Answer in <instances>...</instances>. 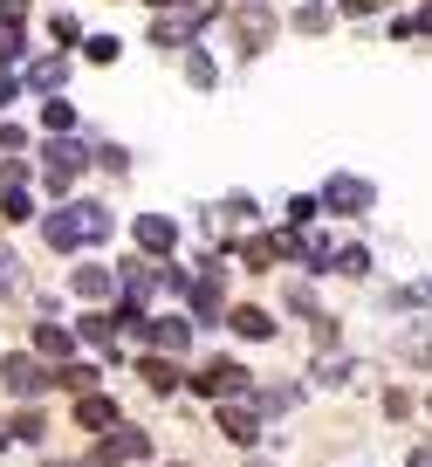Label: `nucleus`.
<instances>
[{"label": "nucleus", "instance_id": "1", "mask_svg": "<svg viewBox=\"0 0 432 467\" xmlns=\"http://www.w3.org/2000/svg\"><path fill=\"white\" fill-rule=\"evenodd\" d=\"M42 241H48L56 254H76L83 241H110V206H97V200L56 206V213L42 220Z\"/></svg>", "mask_w": 432, "mask_h": 467}, {"label": "nucleus", "instance_id": "2", "mask_svg": "<svg viewBox=\"0 0 432 467\" xmlns=\"http://www.w3.org/2000/svg\"><path fill=\"white\" fill-rule=\"evenodd\" d=\"M323 206H330V213H371L377 186L357 179V172H330V179H323Z\"/></svg>", "mask_w": 432, "mask_h": 467}, {"label": "nucleus", "instance_id": "3", "mask_svg": "<svg viewBox=\"0 0 432 467\" xmlns=\"http://www.w3.org/2000/svg\"><path fill=\"white\" fill-rule=\"evenodd\" d=\"M0 385H7L15 399H42L48 385H56V371H42V358L15 350V358H0Z\"/></svg>", "mask_w": 432, "mask_h": 467}, {"label": "nucleus", "instance_id": "4", "mask_svg": "<svg viewBox=\"0 0 432 467\" xmlns=\"http://www.w3.org/2000/svg\"><path fill=\"white\" fill-rule=\"evenodd\" d=\"M192 392H206V399L247 392V365H241V358H213V365H200V371H192Z\"/></svg>", "mask_w": 432, "mask_h": 467}, {"label": "nucleus", "instance_id": "5", "mask_svg": "<svg viewBox=\"0 0 432 467\" xmlns=\"http://www.w3.org/2000/svg\"><path fill=\"white\" fill-rule=\"evenodd\" d=\"M42 172H48V192H69V186H76V172H83V145H69V138H48Z\"/></svg>", "mask_w": 432, "mask_h": 467}, {"label": "nucleus", "instance_id": "6", "mask_svg": "<svg viewBox=\"0 0 432 467\" xmlns=\"http://www.w3.org/2000/svg\"><path fill=\"white\" fill-rule=\"evenodd\" d=\"M144 453H151V440L138 426H117V433L97 440V467H124V461H144Z\"/></svg>", "mask_w": 432, "mask_h": 467}, {"label": "nucleus", "instance_id": "7", "mask_svg": "<svg viewBox=\"0 0 432 467\" xmlns=\"http://www.w3.org/2000/svg\"><path fill=\"white\" fill-rule=\"evenodd\" d=\"M220 426H227V440H233V447H254V433H261V412L247 406L241 392H227V399H220Z\"/></svg>", "mask_w": 432, "mask_h": 467}, {"label": "nucleus", "instance_id": "8", "mask_svg": "<svg viewBox=\"0 0 432 467\" xmlns=\"http://www.w3.org/2000/svg\"><path fill=\"white\" fill-rule=\"evenodd\" d=\"M138 248L151 254V262H172V248H179V227L165 213H144L138 220Z\"/></svg>", "mask_w": 432, "mask_h": 467}, {"label": "nucleus", "instance_id": "9", "mask_svg": "<svg viewBox=\"0 0 432 467\" xmlns=\"http://www.w3.org/2000/svg\"><path fill=\"white\" fill-rule=\"evenodd\" d=\"M144 344H159L165 358H179V350L192 344V323L186 317H159V323H144Z\"/></svg>", "mask_w": 432, "mask_h": 467}, {"label": "nucleus", "instance_id": "10", "mask_svg": "<svg viewBox=\"0 0 432 467\" xmlns=\"http://www.w3.org/2000/svg\"><path fill=\"white\" fill-rule=\"evenodd\" d=\"M76 426H89V433L117 426V399L110 392H76Z\"/></svg>", "mask_w": 432, "mask_h": 467}, {"label": "nucleus", "instance_id": "11", "mask_svg": "<svg viewBox=\"0 0 432 467\" xmlns=\"http://www.w3.org/2000/svg\"><path fill=\"white\" fill-rule=\"evenodd\" d=\"M233 330H241L247 337V344H268V337H274V317H268V309H261V303H241V309H233Z\"/></svg>", "mask_w": 432, "mask_h": 467}, {"label": "nucleus", "instance_id": "12", "mask_svg": "<svg viewBox=\"0 0 432 467\" xmlns=\"http://www.w3.org/2000/svg\"><path fill=\"white\" fill-rule=\"evenodd\" d=\"M192 323H220V254H213V275L192 282Z\"/></svg>", "mask_w": 432, "mask_h": 467}, {"label": "nucleus", "instance_id": "13", "mask_svg": "<svg viewBox=\"0 0 432 467\" xmlns=\"http://www.w3.org/2000/svg\"><path fill=\"white\" fill-rule=\"evenodd\" d=\"M69 289L97 303V296H110V268H103V262H83V268H76V275H69Z\"/></svg>", "mask_w": 432, "mask_h": 467}, {"label": "nucleus", "instance_id": "14", "mask_svg": "<svg viewBox=\"0 0 432 467\" xmlns=\"http://www.w3.org/2000/svg\"><path fill=\"white\" fill-rule=\"evenodd\" d=\"M144 385H151V392H179V371H172V358H165V350H159V358H144Z\"/></svg>", "mask_w": 432, "mask_h": 467}, {"label": "nucleus", "instance_id": "15", "mask_svg": "<svg viewBox=\"0 0 432 467\" xmlns=\"http://www.w3.org/2000/svg\"><path fill=\"white\" fill-rule=\"evenodd\" d=\"M35 350H42V358H69V350H76V337L62 330V323H42V330H35Z\"/></svg>", "mask_w": 432, "mask_h": 467}, {"label": "nucleus", "instance_id": "16", "mask_svg": "<svg viewBox=\"0 0 432 467\" xmlns=\"http://www.w3.org/2000/svg\"><path fill=\"white\" fill-rule=\"evenodd\" d=\"M268 28H274V15H268V7H241V42H247V48H261V42H268Z\"/></svg>", "mask_w": 432, "mask_h": 467}, {"label": "nucleus", "instance_id": "17", "mask_svg": "<svg viewBox=\"0 0 432 467\" xmlns=\"http://www.w3.org/2000/svg\"><path fill=\"white\" fill-rule=\"evenodd\" d=\"M247 268H274V262H282V248H274V234H254V241H247Z\"/></svg>", "mask_w": 432, "mask_h": 467}, {"label": "nucleus", "instance_id": "18", "mask_svg": "<svg viewBox=\"0 0 432 467\" xmlns=\"http://www.w3.org/2000/svg\"><path fill=\"white\" fill-rule=\"evenodd\" d=\"M56 385H62V392H97V365H62Z\"/></svg>", "mask_w": 432, "mask_h": 467}, {"label": "nucleus", "instance_id": "19", "mask_svg": "<svg viewBox=\"0 0 432 467\" xmlns=\"http://www.w3.org/2000/svg\"><path fill=\"white\" fill-rule=\"evenodd\" d=\"M186 76H192L200 89H213V83H220V62L206 56V48H192V56H186Z\"/></svg>", "mask_w": 432, "mask_h": 467}, {"label": "nucleus", "instance_id": "20", "mask_svg": "<svg viewBox=\"0 0 432 467\" xmlns=\"http://www.w3.org/2000/svg\"><path fill=\"white\" fill-rule=\"evenodd\" d=\"M76 330H83L89 344H117V330H124V323H117V317H83Z\"/></svg>", "mask_w": 432, "mask_h": 467}, {"label": "nucleus", "instance_id": "21", "mask_svg": "<svg viewBox=\"0 0 432 467\" xmlns=\"http://www.w3.org/2000/svg\"><path fill=\"white\" fill-rule=\"evenodd\" d=\"M62 76H69V62L56 56V62H35V69H28V83H35V89H56Z\"/></svg>", "mask_w": 432, "mask_h": 467}, {"label": "nucleus", "instance_id": "22", "mask_svg": "<svg viewBox=\"0 0 432 467\" xmlns=\"http://www.w3.org/2000/svg\"><path fill=\"white\" fill-rule=\"evenodd\" d=\"M42 124H48V131H69V124H76V110H69L62 97H48V103H42Z\"/></svg>", "mask_w": 432, "mask_h": 467}, {"label": "nucleus", "instance_id": "23", "mask_svg": "<svg viewBox=\"0 0 432 467\" xmlns=\"http://www.w3.org/2000/svg\"><path fill=\"white\" fill-rule=\"evenodd\" d=\"M0 213H7V220H35V200H28V192H7V200H0Z\"/></svg>", "mask_w": 432, "mask_h": 467}, {"label": "nucleus", "instance_id": "24", "mask_svg": "<svg viewBox=\"0 0 432 467\" xmlns=\"http://www.w3.org/2000/svg\"><path fill=\"white\" fill-rule=\"evenodd\" d=\"M89 62H117V35H97V42H83Z\"/></svg>", "mask_w": 432, "mask_h": 467}, {"label": "nucleus", "instance_id": "25", "mask_svg": "<svg viewBox=\"0 0 432 467\" xmlns=\"http://www.w3.org/2000/svg\"><path fill=\"white\" fill-rule=\"evenodd\" d=\"M21 48H28V42H21V28H7V21H0V62H15Z\"/></svg>", "mask_w": 432, "mask_h": 467}, {"label": "nucleus", "instance_id": "26", "mask_svg": "<svg viewBox=\"0 0 432 467\" xmlns=\"http://www.w3.org/2000/svg\"><path fill=\"white\" fill-rule=\"evenodd\" d=\"M336 268H344V275H364V268H371V254H364V248H344V254H336Z\"/></svg>", "mask_w": 432, "mask_h": 467}, {"label": "nucleus", "instance_id": "27", "mask_svg": "<svg viewBox=\"0 0 432 467\" xmlns=\"http://www.w3.org/2000/svg\"><path fill=\"white\" fill-rule=\"evenodd\" d=\"M15 440H42V412H21V420H15Z\"/></svg>", "mask_w": 432, "mask_h": 467}, {"label": "nucleus", "instance_id": "28", "mask_svg": "<svg viewBox=\"0 0 432 467\" xmlns=\"http://www.w3.org/2000/svg\"><path fill=\"white\" fill-rule=\"evenodd\" d=\"M21 15H28V0H0V21H7V28H21Z\"/></svg>", "mask_w": 432, "mask_h": 467}, {"label": "nucleus", "instance_id": "29", "mask_svg": "<svg viewBox=\"0 0 432 467\" xmlns=\"http://www.w3.org/2000/svg\"><path fill=\"white\" fill-rule=\"evenodd\" d=\"M0 289H15V254H0Z\"/></svg>", "mask_w": 432, "mask_h": 467}, {"label": "nucleus", "instance_id": "30", "mask_svg": "<svg viewBox=\"0 0 432 467\" xmlns=\"http://www.w3.org/2000/svg\"><path fill=\"white\" fill-rule=\"evenodd\" d=\"M405 467H432V447H412V453H405Z\"/></svg>", "mask_w": 432, "mask_h": 467}, {"label": "nucleus", "instance_id": "31", "mask_svg": "<svg viewBox=\"0 0 432 467\" xmlns=\"http://www.w3.org/2000/svg\"><path fill=\"white\" fill-rule=\"evenodd\" d=\"M21 97V83H15V76H0V103H15Z\"/></svg>", "mask_w": 432, "mask_h": 467}, {"label": "nucleus", "instance_id": "32", "mask_svg": "<svg viewBox=\"0 0 432 467\" xmlns=\"http://www.w3.org/2000/svg\"><path fill=\"white\" fill-rule=\"evenodd\" d=\"M412 21H418V35H432V7H418V15H412Z\"/></svg>", "mask_w": 432, "mask_h": 467}, {"label": "nucleus", "instance_id": "33", "mask_svg": "<svg viewBox=\"0 0 432 467\" xmlns=\"http://www.w3.org/2000/svg\"><path fill=\"white\" fill-rule=\"evenodd\" d=\"M151 7H159V15H165V7H179V0H151Z\"/></svg>", "mask_w": 432, "mask_h": 467}, {"label": "nucleus", "instance_id": "34", "mask_svg": "<svg viewBox=\"0 0 432 467\" xmlns=\"http://www.w3.org/2000/svg\"><path fill=\"white\" fill-rule=\"evenodd\" d=\"M0 447H7V433H0Z\"/></svg>", "mask_w": 432, "mask_h": 467}, {"label": "nucleus", "instance_id": "35", "mask_svg": "<svg viewBox=\"0 0 432 467\" xmlns=\"http://www.w3.org/2000/svg\"><path fill=\"white\" fill-rule=\"evenodd\" d=\"M62 467H76V461H62Z\"/></svg>", "mask_w": 432, "mask_h": 467}]
</instances>
